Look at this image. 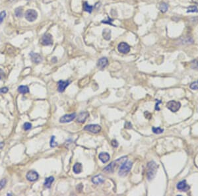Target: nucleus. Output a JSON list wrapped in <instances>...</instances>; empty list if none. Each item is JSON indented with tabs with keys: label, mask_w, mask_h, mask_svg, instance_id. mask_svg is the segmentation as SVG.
I'll list each match as a JSON object with an SVG mask.
<instances>
[{
	"label": "nucleus",
	"mask_w": 198,
	"mask_h": 196,
	"mask_svg": "<svg viewBox=\"0 0 198 196\" xmlns=\"http://www.w3.org/2000/svg\"><path fill=\"white\" fill-rule=\"evenodd\" d=\"M102 37L106 40H110L111 38V31L109 29H104L102 31Z\"/></svg>",
	"instance_id": "nucleus-19"
},
{
	"label": "nucleus",
	"mask_w": 198,
	"mask_h": 196,
	"mask_svg": "<svg viewBox=\"0 0 198 196\" xmlns=\"http://www.w3.org/2000/svg\"><path fill=\"white\" fill-rule=\"evenodd\" d=\"M111 144H112V145L114 147H118V143L117 141H116V140H115V139H114V140H112V141Z\"/></svg>",
	"instance_id": "nucleus-35"
},
{
	"label": "nucleus",
	"mask_w": 198,
	"mask_h": 196,
	"mask_svg": "<svg viewBox=\"0 0 198 196\" xmlns=\"http://www.w3.org/2000/svg\"><path fill=\"white\" fill-rule=\"evenodd\" d=\"M27 1H31V0H27Z\"/></svg>",
	"instance_id": "nucleus-43"
},
{
	"label": "nucleus",
	"mask_w": 198,
	"mask_h": 196,
	"mask_svg": "<svg viewBox=\"0 0 198 196\" xmlns=\"http://www.w3.org/2000/svg\"><path fill=\"white\" fill-rule=\"evenodd\" d=\"M5 77V73L2 69H0V80H3Z\"/></svg>",
	"instance_id": "nucleus-36"
},
{
	"label": "nucleus",
	"mask_w": 198,
	"mask_h": 196,
	"mask_svg": "<svg viewBox=\"0 0 198 196\" xmlns=\"http://www.w3.org/2000/svg\"><path fill=\"white\" fill-rule=\"evenodd\" d=\"M18 92L21 94H26L29 93V88L25 85H21L18 87Z\"/></svg>",
	"instance_id": "nucleus-22"
},
{
	"label": "nucleus",
	"mask_w": 198,
	"mask_h": 196,
	"mask_svg": "<svg viewBox=\"0 0 198 196\" xmlns=\"http://www.w3.org/2000/svg\"><path fill=\"white\" fill-rule=\"evenodd\" d=\"M57 145H58V143L55 141V136H52L50 140V146L52 147H54Z\"/></svg>",
	"instance_id": "nucleus-30"
},
{
	"label": "nucleus",
	"mask_w": 198,
	"mask_h": 196,
	"mask_svg": "<svg viewBox=\"0 0 198 196\" xmlns=\"http://www.w3.org/2000/svg\"><path fill=\"white\" fill-rule=\"evenodd\" d=\"M108 64V60L106 58H102L98 59L97 62V67L101 69L105 68Z\"/></svg>",
	"instance_id": "nucleus-14"
},
{
	"label": "nucleus",
	"mask_w": 198,
	"mask_h": 196,
	"mask_svg": "<svg viewBox=\"0 0 198 196\" xmlns=\"http://www.w3.org/2000/svg\"><path fill=\"white\" fill-rule=\"evenodd\" d=\"M125 128H129V129L131 128V123H130V122H126V123H125Z\"/></svg>",
	"instance_id": "nucleus-38"
},
{
	"label": "nucleus",
	"mask_w": 198,
	"mask_h": 196,
	"mask_svg": "<svg viewBox=\"0 0 198 196\" xmlns=\"http://www.w3.org/2000/svg\"><path fill=\"white\" fill-rule=\"evenodd\" d=\"M93 8H94V7L93 5H90L87 2H85L83 3V10L85 12L91 13L93 10Z\"/></svg>",
	"instance_id": "nucleus-18"
},
{
	"label": "nucleus",
	"mask_w": 198,
	"mask_h": 196,
	"mask_svg": "<svg viewBox=\"0 0 198 196\" xmlns=\"http://www.w3.org/2000/svg\"><path fill=\"white\" fill-rule=\"evenodd\" d=\"M176 188L178 190L182 192H187L190 189V186L187 184L186 180H183L180 182L176 185Z\"/></svg>",
	"instance_id": "nucleus-12"
},
{
	"label": "nucleus",
	"mask_w": 198,
	"mask_h": 196,
	"mask_svg": "<svg viewBox=\"0 0 198 196\" xmlns=\"http://www.w3.org/2000/svg\"><path fill=\"white\" fill-rule=\"evenodd\" d=\"M3 145H4V143L3 142H0V149H2L3 148Z\"/></svg>",
	"instance_id": "nucleus-39"
},
{
	"label": "nucleus",
	"mask_w": 198,
	"mask_h": 196,
	"mask_svg": "<svg viewBox=\"0 0 198 196\" xmlns=\"http://www.w3.org/2000/svg\"><path fill=\"white\" fill-rule=\"evenodd\" d=\"M30 56L31 58V60L32 62L34 64H40L42 61V58L40 54L37 53H34V52H31L30 53Z\"/></svg>",
	"instance_id": "nucleus-13"
},
{
	"label": "nucleus",
	"mask_w": 198,
	"mask_h": 196,
	"mask_svg": "<svg viewBox=\"0 0 198 196\" xmlns=\"http://www.w3.org/2000/svg\"><path fill=\"white\" fill-rule=\"evenodd\" d=\"M157 168H158V165L154 161H151L148 163L147 176V178L149 180H151L154 178L156 173H157Z\"/></svg>",
	"instance_id": "nucleus-1"
},
{
	"label": "nucleus",
	"mask_w": 198,
	"mask_h": 196,
	"mask_svg": "<svg viewBox=\"0 0 198 196\" xmlns=\"http://www.w3.org/2000/svg\"><path fill=\"white\" fill-rule=\"evenodd\" d=\"M53 181H54V178L53 176H50L48 178H46L44 183V186L46 188H50L51 185H52V183L53 182Z\"/></svg>",
	"instance_id": "nucleus-20"
},
{
	"label": "nucleus",
	"mask_w": 198,
	"mask_h": 196,
	"mask_svg": "<svg viewBox=\"0 0 198 196\" xmlns=\"http://www.w3.org/2000/svg\"><path fill=\"white\" fill-rule=\"evenodd\" d=\"M192 1L194 2V3H196V4H198V0H192Z\"/></svg>",
	"instance_id": "nucleus-41"
},
{
	"label": "nucleus",
	"mask_w": 198,
	"mask_h": 196,
	"mask_svg": "<svg viewBox=\"0 0 198 196\" xmlns=\"http://www.w3.org/2000/svg\"><path fill=\"white\" fill-rule=\"evenodd\" d=\"M5 17H6V12L5 11H3L0 13V24L3 23V20L5 18Z\"/></svg>",
	"instance_id": "nucleus-27"
},
{
	"label": "nucleus",
	"mask_w": 198,
	"mask_h": 196,
	"mask_svg": "<svg viewBox=\"0 0 198 196\" xmlns=\"http://www.w3.org/2000/svg\"><path fill=\"white\" fill-rule=\"evenodd\" d=\"M10 1H11V2H12V1H13V0H10Z\"/></svg>",
	"instance_id": "nucleus-42"
},
{
	"label": "nucleus",
	"mask_w": 198,
	"mask_h": 196,
	"mask_svg": "<svg viewBox=\"0 0 198 196\" xmlns=\"http://www.w3.org/2000/svg\"><path fill=\"white\" fill-rule=\"evenodd\" d=\"M76 118V113H73L70 114H66V115H63L62 117L59 119V122L60 123H69L73 121L74 119Z\"/></svg>",
	"instance_id": "nucleus-8"
},
{
	"label": "nucleus",
	"mask_w": 198,
	"mask_h": 196,
	"mask_svg": "<svg viewBox=\"0 0 198 196\" xmlns=\"http://www.w3.org/2000/svg\"><path fill=\"white\" fill-rule=\"evenodd\" d=\"M23 14V9L22 7H17L15 10V15L17 17H22Z\"/></svg>",
	"instance_id": "nucleus-24"
},
{
	"label": "nucleus",
	"mask_w": 198,
	"mask_h": 196,
	"mask_svg": "<svg viewBox=\"0 0 198 196\" xmlns=\"http://www.w3.org/2000/svg\"><path fill=\"white\" fill-rule=\"evenodd\" d=\"M181 107V104L179 102H176L175 100H170L166 104V108L170 110L172 112H176L180 109Z\"/></svg>",
	"instance_id": "nucleus-4"
},
{
	"label": "nucleus",
	"mask_w": 198,
	"mask_h": 196,
	"mask_svg": "<svg viewBox=\"0 0 198 196\" xmlns=\"http://www.w3.org/2000/svg\"><path fill=\"white\" fill-rule=\"evenodd\" d=\"M38 17V13L34 9H28L25 13V19L29 22L34 21Z\"/></svg>",
	"instance_id": "nucleus-5"
},
{
	"label": "nucleus",
	"mask_w": 198,
	"mask_h": 196,
	"mask_svg": "<svg viewBox=\"0 0 198 196\" xmlns=\"http://www.w3.org/2000/svg\"><path fill=\"white\" fill-rule=\"evenodd\" d=\"M23 128H24L25 131L29 130V129H31L32 128V124L31 123H29V122H26L23 125Z\"/></svg>",
	"instance_id": "nucleus-28"
},
{
	"label": "nucleus",
	"mask_w": 198,
	"mask_h": 196,
	"mask_svg": "<svg viewBox=\"0 0 198 196\" xmlns=\"http://www.w3.org/2000/svg\"><path fill=\"white\" fill-rule=\"evenodd\" d=\"M52 62L56 63V61H57V58H56V57H54V58H52Z\"/></svg>",
	"instance_id": "nucleus-40"
},
{
	"label": "nucleus",
	"mask_w": 198,
	"mask_h": 196,
	"mask_svg": "<svg viewBox=\"0 0 198 196\" xmlns=\"http://www.w3.org/2000/svg\"><path fill=\"white\" fill-rule=\"evenodd\" d=\"M157 104H156L155 110H160V108H158V104H159L160 103H161L162 102H161V100H157Z\"/></svg>",
	"instance_id": "nucleus-37"
},
{
	"label": "nucleus",
	"mask_w": 198,
	"mask_h": 196,
	"mask_svg": "<svg viewBox=\"0 0 198 196\" xmlns=\"http://www.w3.org/2000/svg\"><path fill=\"white\" fill-rule=\"evenodd\" d=\"M98 158L102 163H106L110 160V155L107 153H101L99 154Z\"/></svg>",
	"instance_id": "nucleus-16"
},
{
	"label": "nucleus",
	"mask_w": 198,
	"mask_h": 196,
	"mask_svg": "<svg viewBox=\"0 0 198 196\" xmlns=\"http://www.w3.org/2000/svg\"><path fill=\"white\" fill-rule=\"evenodd\" d=\"M118 50L119 52L122 54H128L130 51V46L127 43L122 42H120L118 44Z\"/></svg>",
	"instance_id": "nucleus-9"
},
{
	"label": "nucleus",
	"mask_w": 198,
	"mask_h": 196,
	"mask_svg": "<svg viewBox=\"0 0 198 196\" xmlns=\"http://www.w3.org/2000/svg\"><path fill=\"white\" fill-rule=\"evenodd\" d=\"M26 178L30 182H34V181L38 179L39 175H38V172H36L35 170H30L26 174Z\"/></svg>",
	"instance_id": "nucleus-10"
},
{
	"label": "nucleus",
	"mask_w": 198,
	"mask_h": 196,
	"mask_svg": "<svg viewBox=\"0 0 198 196\" xmlns=\"http://www.w3.org/2000/svg\"><path fill=\"white\" fill-rule=\"evenodd\" d=\"M8 88L7 87H3V88H0V94H5L8 92Z\"/></svg>",
	"instance_id": "nucleus-34"
},
{
	"label": "nucleus",
	"mask_w": 198,
	"mask_h": 196,
	"mask_svg": "<svg viewBox=\"0 0 198 196\" xmlns=\"http://www.w3.org/2000/svg\"><path fill=\"white\" fill-rule=\"evenodd\" d=\"M88 115H89V114H88V112H81L77 116V122H79V123H84V122H85V120H87V118H88Z\"/></svg>",
	"instance_id": "nucleus-15"
},
{
	"label": "nucleus",
	"mask_w": 198,
	"mask_h": 196,
	"mask_svg": "<svg viewBox=\"0 0 198 196\" xmlns=\"http://www.w3.org/2000/svg\"><path fill=\"white\" fill-rule=\"evenodd\" d=\"M152 132L155 134H160V133H163V131H164V129H162V128H159V127H158V128L152 127Z\"/></svg>",
	"instance_id": "nucleus-25"
},
{
	"label": "nucleus",
	"mask_w": 198,
	"mask_h": 196,
	"mask_svg": "<svg viewBox=\"0 0 198 196\" xmlns=\"http://www.w3.org/2000/svg\"><path fill=\"white\" fill-rule=\"evenodd\" d=\"M132 162L131 161H124L121 164L120 169H119L118 174L120 176H125L130 172L131 167H132Z\"/></svg>",
	"instance_id": "nucleus-3"
},
{
	"label": "nucleus",
	"mask_w": 198,
	"mask_h": 196,
	"mask_svg": "<svg viewBox=\"0 0 198 196\" xmlns=\"http://www.w3.org/2000/svg\"><path fill=\"white\" fill-rule=\"evenodd\" d=\"M192 68L198 69V61L197 60H194L192 62Z\"/></svg>",
	"instance_id": "nucleus-32"
},
{
	"label": "nucleus",
	"mask_w": 198,
	"mask_h": 196,
	"mask_svg": "<svg viewBox=\"0 0 198 196\" xmlns=\"http://www.w3.org/2000/svg\"><path fill=\"white\" fill-rule=\"evenodd\" d=\"M190 88L193 90H197L198 89V80L192 83L190 85Z\"/></svg>",
	"instance_id": "nucleus-29"
},
{
	"label": "nucleus",
	"mask_w": 198,
	"mask_h": 196,
	"mask_svg": "<svg viewBox=\"0 0 198 196\" xmlns=\"http://www.w3.org/2000/svg\"><path fill=\"white\" fill-rule=\"evenodd\" d=\"M187 13H198V8L196 6H190L187 8Z\"/></svg>",
	"instance_id": "nucleus-26"
},
{
	"label": "nucleus",
	"mask_w": 198,
	"mask_h": 196,
	"mask_svg": "<svg viewBox=\"0 0 198 196\" xmlns=\"http://www.w3.org/2000/svg\"><path fill=\"white\" fill-rule=\"evenodd\" d=\"M92 182L95 184H99L104 182V178L101 174H98L92 178Z\"/></svg>",
	"instance_id": "nucleus-17"
},
{
	"label": "nucleus",
	"mask_w": 198,
	"mask_h": 196,
	"mask_svg": "<svg viewBox=\"0 0 198 196\" xmlns=\"http://www.w3.org/2000/svg\"><path fill=\"white\" fill-rule=\"evenodd\" d=\"M40 42L44 46H50L53 44L52 36L49 33L44 34L40 40Z\"/></svg>",
	"instance_id": "nucleus-6"
},
{
	"label": "nucleus",
	"mask_w": 198,
	"mask_h": 196,
	"mask_svg": "<svg viewBox=\"0 0 198 196\" xmlns=\"http://www.w3.org/2000/svg\"><path fill=\"white\" fill-rule=\"evenodd\" d=\"M84 129L93 133H98L101 131V126L98 124H90L86 126Z\"/></svg>",
	"instance_id": "nucleus-7"
},
{
	"label": "nucleus",
	"mask_w": 198,
	"mask_h": 196,
	"mask_svg": "<svg viewBox=\"0 0 198 196\" xmlns=\"http://www.w3.org/2000/svg\"><path fill=\"white\" fill-rule=\"evenodd\" d=\"M159 9L162 13H166L168 9V5L166 3L163 2L159 5Z\"/></svg>",
	"instance_id": "nucleus-23"
},
{
	"label": "nucleus",
	"mask_w": 198,
	"mask_h": 196,
	"mask_svg": "<svg viewBox=\"0 0 198 196\" xmlns=\"http://www.w3.org/2000/svg\"><path fill=\"white\" fill-rule=\"evenodd\" d=\"M7 180L5 179H2L0 181V190H2L5 187V185L6 184Z\"/></svg>",
	"instance_id": "nucleus-31"
},
{
	"label": "nucleus",
	"mask_w": 198,
	"mask_h": 196,
	"mask_svg": "<svg viewBox=\"0 0 198 196\" xmlns=\"http://www.w3.org/2000/svg\"><path fill=\"white\" fill-rule=\"evenodd\" d=\"M70 84V81H58V90L59 93H62L66 90V87Z\"/></svg>",
	"instance_id": "nucleus-11"
},
{
	"label": "nucleus",
	"mask_w": 198,
	"mask_h": 196,
	"mask_svg": "<svg viewBox=\"0 0 198 196\" xmlns=\"http://www.w3.org/2000/svg\"><path fill=\"white\" fill-rule=\"evenodd\" d=\"M126 160H127V157H122V158H118V159L115 161H113L112 163H110L109 165L107 166L106 167L104 168L103 171L105 172H108V173H112V172H113L114 171V169L117 167V166L118 165V164L123 163V162L125 161Z\"/></svg>",
	"instance_id": "nucleus-2"
},
{
	"label": "nucleus",
	"mask_w": 198,
	"mask_h": 196,
	"mask_svg": "<svg viewBox=\"0 0 198 196\" xmlns=\"http://www.w3.org/2000/svg\"><path fill=\"white\" fill-rule=\"evenodd\" d=\"M73 172L75 174H79L81 173L82 171V164L79 163H77L74 164L73 168Z\"/></svg>",
	"instance_id": "nucleus-21"
},
{
	"label": "nucleus",
	"mask_w": 198,
	"mask_h": 196,
	"mask_svg": "<svg viewBox=\"0 0 198 196\" xmlns=\"http://www.w3.org/2000/svg\"><path fill=\"white\" fill-rule=\"evenodd\" d=\"M112 22H113V19H112L110 18H108V20H107V21H102V23H104V24H110V25H113V26H114V25L112 23Z\"/></svg>",
	"instance_id": "nucleus-33"
}]
</instances>
